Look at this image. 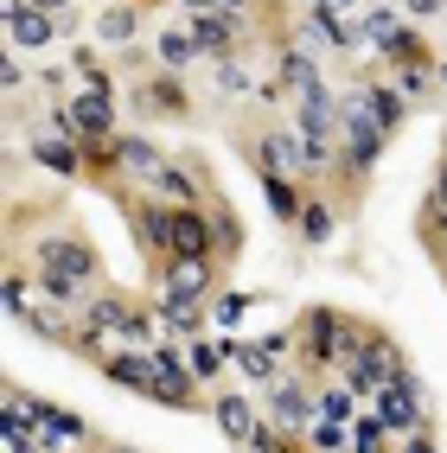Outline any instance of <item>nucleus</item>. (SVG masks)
Returning a JSON list of instances; mask_svg holds the SVG:
<instances>
[{
  "instance_id": "nucleus-2",
  "label": "nucleus",
  "mask_w": 447,
  "mask_h": 453,
  "mask_svg": "<svg viewBox=\"0 0 447 453\" xmlns=\"http://www.w3.org/2000/svg\"><path fill=\"white\" fill-rule=\"evenodd\" d=\"M383 141H390V128L371 115V103H365V89H345L339 96V173L345 179H365L377 160H383Z\"/></svg>"
},
{
  "instance_id": "nucleus-20",
  "label": "nucleus",
  "mask_w": 447,
  "mask_h": 453,
  "mask_svg": "<svg viewBox=\"0 0 447 453\" xmlns=\"http://www.w3.org/2000/svg\"><path fill=\"white\" fill-rule=\"evenodd\" d=\"M358 415H365V396H358L345 377L320 389V421H358Z\"/></svg>"
},
{
  "instance_id": "nucleus-30",
  "label": "nucleus",
  "mask_w": 447,
  "mask_h": 453,
  "mask_svg": "<svg viewBox=\"0 0 447 453\" xmlns=\"http://www.w3.org/2000/svg\"><path fill=\"white\" fill-rule=\"evenodd\" d=\"M441 224H447V160L435 166V186H428V211H422V230H428V236H441Z\"/></svg>"
},
{
  "instance_id": "nucleus-8",
  "label": "nucleus",
  "mask_w": 447,
  "mask_h": 453,
  "mask_svg": "<svg viewBox=\"0 0 447 453\" xmlns=\"http://www.w3.org/2000/svg\"><path fill=\"white\" fill-rule=\"evenodd\" d=\"M0 26H7L13 51H45L58 39V13L33 7V0H0Z\"/></svg>"
},
{
  "instance_id": "nucleus-9",
  "label": "nucleus",
  "mask_w": 447,
  "mask_h": 453,
  "mask_svg": "<svg viewBox=\"0 0 447 453\" xmlns=\"http://www.w3.org/2000/svg\"><path fill=\"white\" fill-rule=\"evenodd\" d=\"M160 294H173V300H212V288H218V256H173L166 268H160Z\"/></svg>"
},
{
  "instance_id": "nucleus-29",
  "label": "nucleus",
  "mask_w": 447,
  "mask_h": 453,
  "mask_svg": "<svg viewBox=\"0 0 447 453\" xmlns=\"http://www.w3.org/2000/svg\"><path fill=\"white\" fill-rule=\"evenodd\" d=\"M198 58H204V51H198L192 33H166V39H160V65H166V71H186V65H198Z\"/></svg>"
},
{
  "instance_id": "nucleus-4",
  "label": "nucleus",
  "mask_w": 447,
  "mask_h": 453,
  "mask_svg": "<svg viewBox=\"0 0 447 453\" xmlns=\"http://www.w3.org/2000/svg\"><path fill=\"white\" fill-rule=\"evenodd\" d=\"M301 365L307 371H339L345 365V313L339 307H313L301 319Z\"/></svg>"
},
{
  "instance_id": "nucleus-22",
  "label": "nucleus",
  "mask_w": 447,
  "mask_h": 453,
  "mask_svg": "<svg viewBox=\"0 0 447 453\" xmlns=\"http://www.w3.org/2000/svg\"><path fill=\"white\" fill-rule=\"evenodd\" d=\"M365 103H371V115H377V122L390 128V134L403 128V115H409V109H403V89H397V83H371V89H365Z\"/></svg>"
},
{
  "instance_id": "nucleus-7",
  "label": "nucleus",
  "mask_w": 447,
  "mask_h": 453,
  "mask_svg": "<svg viewBox=\"0 0 447 453\" xmlns=\"http://www.w3.org/2000/svg\"><path fill=\"white\" fill-rule=\"evenodd\" d=\"M268 421H275L281 434H307L320 421V396L301 377H275V389H268Z\"/></svg>"
},
{
  "instance_id": "nucleus-11",
  "label": "nucleus",
  "mask_w": 447,
  "mask_h": 453,
  "mask_svg": "<svg viewBox=\"0 0 447 453\" xmlns=\"http://www.w3.org/2000/svg\"><path fill=\"white\" fill-rule=\"evenodd\" d=\"M173 256H218V218L204 204H179L173 211Z\"/></svg>"
},
{
  "instance_id": "nucleus-21",
  "label": "nucleus",
  "mask_w": 447,
  "mask_h": 453,
  "mask_svg": "<svg viewBox=\"0 0 447 453\" xmlns=\"http://www.w3.org/2000/svg\"><path fill=\"white\" fill-rule=\"evenodd\" d=\"M141 186H147V192H160V198H179V204H198V186H192V179L179 173V166H166V160H160L154 173H147Z\"/></svg>"
},
{
  "instance_id": "nucleus-5",
  "label": "nucleus",
  "mask_w": 447,
  "mask_h": 453,
  "mask_svg": "<svg viewBox=\"0 0 447 453\" xmlns=\"http://www.w3.org/2000/svg\"><path fill=\"white\" fill-rule=\"evenodd\" d=\"M371 415H377L397 441H403V434H422V428H428V389L415 383V371H409V377H397L390 389H377V409H371Z\"/></svg>"
},
{
  "instance_id": "nucleus-31",
  "label": "nucleus",
  "mask_w": 447,
  "mask_h": 453,
  "mask_svg": "<svg viewBox=\"0 0 447 453\" xmlns=\"http://www.w3.org/2000/svg\"><path fill=\"white\" fill-rule=\"evenodd\" d=\"M301 236H307V243H326V236H333V204H326V198H307V211H301Z\"/></svg>"
},
{
  "instance_id": "nucleus-42",
  "label": "nucleus",
  "mask_w": 447,
  "mask_h": 453,
  "mask_svg": "<svg viewBox=\"0 0 447 453\" xmlns=\"http://www.w3.org/2000/svg\"><path fill=\"white\" fill-rule=\"evenodd\" d=\"M33 7H45V13H65V7H71V0H33Z\"/></svg>"
},
{
  "instance_id": "nucleus-3",
  "label": "nucleus",
  "mask_w": 447,
  "mask_h": 453,
  "mask_svg": "<svg viewBox=\"0 0 447 453\" xmlns=\"http://www.w3.org/2000/svg\"><path fill=\"white\" fill-rule=\"evenodd\" d=\"M339 377H345V383H351L365 403H377V389H390L397 377H409V351L390 339V332H377V326H371L365 351H358V357H345V365H339Z\"/></svg>"
},
{
  "instance_id": "nucleus-16",
  "label": "nucleus",
  "mask_w": 447,
  "mask_h": 453,
  "mask_svg": "<svg viewBox=\"0 0 447 453\" xmlns=\"http://www.w3.org/2000/svg\"><path fill=\"white\" fill-rule=\"evenodd\" d=\"M33 160L51 166L58 179H83V173H89V147H77V141H65V134H39V141H33Z\"/></svg>"
},
{
  "instance_id": "nucleus-37",
  "label": "nucleus",
  "mask_w": 447,
  "mask_h": 453,
  "mask_svg": "<svg viewBox=\"0 0 447 453\" xmlns=\"http://www.w3.org/2000/svg\"><path fill=\"white\" fill-rule=\"evenodd\" d=\"M7 313H13V319L33 313V307H26V268H7Z\"/></svg>"
},
{
  "instance_id": "nucleus-19",
  "label": "nucleus",
  "mask_w": 447,
  "mask_h": 453,
  "mask_svg": "<svg viewBox=\"0 0 447 453\" xmlns=\"http://www.w3.org/2000/svg\"><path fill=\"white\" fill-rule=\"evenodd\" d=\"M115 160H122L135 179H147V173H154L166 154H160V147L154 141H147V134H115Z\"/></svg>"
},
{
  "instance_id": "nucleus-25",
  "label": "nucleus",
  "mask_w": 447,
  "mask_h": 453,
  "mask_svg": "<svg viewBox=\"0 0 447 453\" xmlns=\"http://www.w3.org/2000/svg\"><path fill=\"white\" fill-rule=\"evenodd\" d=\"M390 441H397V434L383 428L377 415H358V421H351V453H397Z\"/></svg>"
},
{
  "instance_id": "nucleus-15",
  "label": "nucleus",
  "mask_w": 447,
  "mask_h": 453,
  "mask_svg": "<svg viewBox=\"0 0 447 453\" xmlns=\"http://www.w3.org/2000/svg\"><path fill=\"white\" fill-rule=\"evenodd\" d=\"M96 371H103L109 383L135 389L141 403H147V389H154V357H147V351H103V357H96Z\"/></svg>"
},
{
  "instance_id": "nucleus-26",
  "label": "nucleus",
  "mask_w": 447,
  "mask_h": 453,
  "mask_svg": "<svg viewBox=\"0 0 447 453\" xmlns=\"http://www.w3.org/2000/svg\"><path fill=\"white\" fill-rule=\"evenodd\" d=\"M224 357H230V345H212V339H192V345H186V365H192L198 383H212V377L224 371Z\"/></svg>"
},
{
  "instance_id": "nucleus-40",
  "label": "nucleus",
  "mask_w": 447,
  "mask_h": 453,
  "mask_svg": "<svg viewBox=\"0 0 447 453\" xmlns=\"http://www.w3.org/2000/svg\"><path fill=\"white\" fill-rule=\"evenodd\" d=\"M313 7H320V13H351L358 0H313Z\"/></svg>"
},
{
  "instance_id": "nucleus-41",
  "label": "nucleus",
  "mask_w": 447,
  "mask_h": 453,
  "mask_svg": "<svg viewBox=\"0 0 447 453\" xmlns=\"http://www.w3.org/2000/svg\"><path fill=\"white\" fill-rule=\"evenodd\" d=\"M186 7H192V13H218V7H224V0H186Z\"/></svg>"
},
{
  "instance_id": "nucleus-36",
  "label": "nucleus",
  "mask_w": 447,
  "mask_h": 453,
  "mask_svg": "<svg viewBox=\"0 0 447 453\" xmlns=\"http://www.w3.org/2000/svg\"><path fill=\"white\" fill-rule=\"evenodd\" d=\"M428 83H435L428 65H397V89H403V96H428Z\"/></svg>"
},
{
  "instance_id": "nucleus-33",
  "label": "nucleus",
  "mask_w": 447,
  "mask_h": 453,
  "mask_svg": "<svg viewBox=\"0 0 447 453\" xmlns=\"http://www.w3.org/2000/svg\"><path fill=\"white\" fill-rule=\"evenodd\" d=\"M397 33H403V26H397V13H390V7H377V13H371V19H365V39H371V45H377V51H383V45H390V39H397Z\"/></svg>"
},
{
  "instance_id": "nucleus-43",
  "label": "nucleus",
  "mask_w": 447,
  "mask_h": 453,
  "mask_svg": "<svg viewBox=\"0 0 447 453\" xmlns=\"http://www.w3.org/2000/svg\"><path fill=\"white\" fill-rule=\"evenodd\" d=\"M103 453H135V447H103Z\"/></svg>"
},
{
  "instance_id": "nucleus-38",
  "label": "nucleus",
  "mask_w": 447,
  "mask_h": 453,
  "mask_svg": "<svg viewBox=\"0 0 447 453\" xmlns=\"http://www.w3.org/2000/svg\"><path fill=\"white\" fill-rule=\"evenodd\" d=\"M0 83H7V96H19V83H26V65H19V58L7 51V58H0Z\"/></svg>"
},
{
  "instance_id": "nucleus-39",
  "label": "nucleus",
  "mask_w": 447,
  "mask_h": 453,
  "mask_svg": "<svg viewBox=\"0 0 447 453\" xmlns=\"http://www.w3.org/2000/svg\"><path fill=\"white\" fill-rule=\"evenodd\" d=\"M397 453H441V447H435V434L422 428V434H403V447H397Z\"/></svg>"
},
{
  "instance_id": "nucleus-32",
  "label": "nucleus",
  "mask_w": 447,
  "mask_h": 453,
  "mask_svg": "<svg viewBox=\"0 0 447 453\" xmlns=\"http://www.w3.org/2000/svg\"><path fill=\"white\" fill-rule=\"evenodd\" d=\"M128 33H135V7H103V13H96V39L122 45Z\"/></svg>"
},
{
  "instance_id": "nucleus-14",
  "label": "nucleus",
  "mask_w": 447,
  "mask_h": 453,
  "mask_svg": "<svg viewBox=\"0 0 447 453\" xmlns=\"http://www.w3.org/2000/svg\"><path fill=\"white\" fill-rule=\"evenodd\" d=\"M256 173H307V147H301V134L268 128V134L256 141Z\"/></svg>"
},
{
  "instance_id": "nucleus-44",
  "label": "nucleus",
  "mask_w": 447,
  "mask_h": 453,
  "mask_svg": "<svg viewBox=\"0 0 447 453\" xmlns=\"http://www.w3.org/2000/svg\"><path fill=\"white\" fill-rule=\"evenodd\" d=\"M441 83H447V65H441Z\"/></svg>"
},
{
  "instance_id": "nucleus-1",
  "label": "nucleus",
  "mask_w": 447,
  "mask_h": 453,
  "mask_svg": "<svg viewBox=\"0 0 447 453\" xmlns=\"http://www.w3.org/2000/svg\"><path fill=\"white\" fill-rule=\"evenodd\" d=\"M33 275H39V294L58 300V307H71L83 313L77 300L89 281H103V256L83 243L77 230H58V236H39V250H33Z\"/></svg>"
},
{
  "instance_id": "nucleus-10",
  "label": "nucleus",
  "mask_w": 447,
  "mask_h": 453,
  "mask_svg": "<svg viewBox=\"0 0 447 453\" xmlns=\"http://www.w3.org/2000/svg\"><path fill=\"white\" fill-rule=\"evenodd\" d=\"M65 115H71V134H83V141H115V103H109V89L83 83L77 96L65 103Z\"/></svg>"
},
{
  "instance_id": "nucleus-12",
  "label": "nucleus",
  "mask_w": 447,
  "mask_h": 453,
  "mask_svg": "<svg viewBox=\"0 0 447 453\" xmlns=\"http://www.w3.org/2000/svg\"><path fill=\"white\" fill-rule=\"evenodd\" d=\"M186 33L198 39V51L204 58H218V65H224V58H236V45H243V13H192V26H186Z\"/></svg>"
},
{
  "instance_id": "nucleus-35",
  "label": "nucleus",
  "mask_w": 447,
  "mask_h": 453,
  "mask_svg": "<svg viewBox=\"0 0 447 453\" xmlns=\"http://www.w3.org/2000/svg\"><path fill=\"white\" fill-rule=\"evenodd\" d=\"M243 313H250V294H218L212 300V319L218 326H243Z\"/></svg>"
},
{
  "instance_id": "nucleus-34",
  "label": "nucleus",
  "mask_w": 447,
  "mask_h": 453,
  "mask_svg": "<svg viewBox=\"0 0 447 453\" xmlns=\"http://www.w3.org/2000/svg\"><path fill=\"white\" fill-rule=\"evenodd\" d=\"M0 453H39V434L19 421H0Z\"/></svg>"
},
{
  "instance_id": "nucleus-6",
  "label": "nucleus",
  "mask_w": 447,
  "mask_h": 453,
  "mask_svg": "<svg viewBox=\"0 0 447 453\" xmlns=\"http://www.w3.org/2000/svg\"><path fill=\"white\" fill-rule=\"evenodd\" d=\"M147 357H154V389H147V403H160V409H192V403H198V377H192V365H186V351L154 345Z\"/></svg>"
},
{
  "instance_id": "nucleus-23",
  "label": "nucleus",
  "mask_w": 447,
  "mask_h": 453,
  "mask_svg": "<svg viewBox=\"0 0 447 453\" xmlns=\"http://www.w3.org/2000/svg\"><path fill=\"white\" fill-rule=\"evenodd\" d=\"M141 109H154V115H186V89H179L173 77H160V83H141Z\"/></svg>"
},
{
  "instance_id": "nucleus-28",
  "label": "nucleus",
  "mask_w": 447,
  "mask_h": 453,
  "mask_svg": "<svg viewBox=\"0 0 447 453\" xmlns=\"http://www.w3.org/2000/svg\"><path fill=\"white\" fill-rule=\"evenodd\" d=\"M383 65H428V45H422V33H409V26H403V33L390 39V45H383Z\"/></svg>"
},
{
  "instance_id": "nucleus-17",
  "label": "nucleus",
  "mask_w": 447,
  "mask_h": 453,
  "mask_svg": "<svg viewBox=\"0 0 447 453\" xmlns=\"http://www.w3.org/2000/svg\"><path fill=\"white\" fill-rule=\"evenodd\" d=\"M212 415H218V428H224V441H230V447H250V441H256V428H262V409H250V396H218V403H212Z\"/></svg>"
},
{
  "instance_id": "nucleus-24",
  "label": "nucleus",
  "mask_w": 447,
  "mask_h": 453,
  "mask_svg": "<svg viewBox=\"0 0 447 453\" xmlns=\"http://www.w3.org/2000/svg\"><path fill=\"white\" fill-rule=\"evenodd\" d=\"M230 365L243 371L250 383H275V351H268V345H230Z\"/></svg>"
},
{
  "instance_id": "nucleus-13",
  "label": "nucleus",
  "mask_w": 447,
  "mask_h": 453,
  "mask_svg": "<svg viewBox=\"0 0 447 453\" xmlns=\"http://www.w3.org/2000/svg\"><path fill=\"white\" fill-rule=\"evenodd\" d=\"M135 243H141L147 256H154L160 268L173 262V211H166L154 192H147V198L135 204Z\"/></svg>"
},
{
  "instance_id": "nucleus-27",
  "label": "nucleus",
  "mask_w": 447,
  "mask_h": 453,
  "mask_svg": "<svg viewBox=\"0 0 447 453\" xmlns=\"http://www.w3.org/2000/svg\"><path fill=\"white\" fill-rule=\"evenodd\" d=\"M160 326L198 332V326H204V300H173V294H160Z\"/></svg>"
},
{
  "instance_id": "nucleus-18",
  "label": "nucleus",
  "mask_w": 447,
  "mask_h": 453,
  "mask_svg": "<svg viewBox=\"0 0 447 453\" xmlns=\"http://www.w3.org/2000/svg\"><path fill=\"white\" fill-rule=\"evenodd\" d=\"M262 198H268V211H275L281 224H301V211H307L301 186H294L288 173H262Z\"/></svg>"
}]
</instances>
